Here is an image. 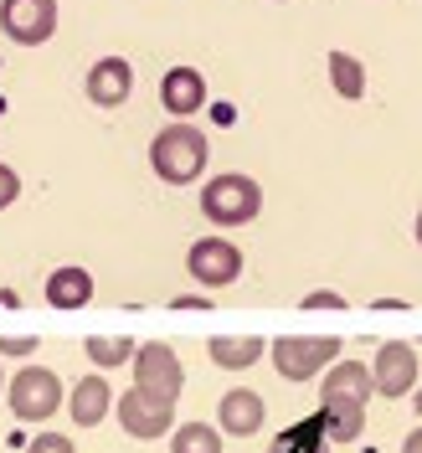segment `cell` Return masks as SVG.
<instances>
[{"label":"cell","mask_w":422,"mask_h":453,"mask_svg":"<svg viewBox=\"0 0 422 453\" xmlns=\"http://www.w3.org/2000/svg\"><path fill=\"white\" fill-rule=\"evenodd\" d=\"M206 160H211V144L201 134L196 124H186V119H175L165 124L155 144H150V170L165 180V186H191L206 175Z\"/></svg>","instance_id":"obj_1"},{"label":"cell","mask_w":422,"mask_h":453,"mask_svg":"<svg viewBox=\"0 0 422 453\" xmlns=\"http://www.w3.org/2000/svg\"><path fill=\"white\" fill-rule=\"evenodd\" d=\"M263 211V186L242 170H222L201 186V217L211 226H242Z\"/></svg>","instance_id":"obj_2"},{"label":"cell","mask_w":422,"mask_h":453,"mask_svg":"<svg viewBox=\"0 0 422 453\" xmlns=\"http://www.w3.org/2000/svg\"><path fill=\"white\" fill-rule=\"evenodd\" d=\"M268 356H273L283 381H310V376H319L325 366L340 361V340L335 335H279L268 345Z\"/></svg>","instance_id":"obj_3"},{"label":"cell","mask_w":422,"mask_h":453,"mask_svg":"<svg viewBox=\"0 0 422 453\" xmlns=\"http://www.w3.org/2000/svg\"><path fill=\"white\" fill-rule=\"evenodd\" d=\"M5 396H11L16 423H47L57 407H62V381H57V371H47V366H21L16 381L5 387Z\"/></svg>","instance_id":"obj_4"},{"label":"cell","mask_w":422,"mask_h":453,"mask_svg":"<svg viewBox=\"0 0 422 453\" xmlns=\"http://www.w3.org/2000/svg\"><path fill=\"white\" fill-rule=\"evenodd\" d=\"M186 273L201 288H232L242 279V248L226 242V237H196L191 253H186Z\"/></svg>","instance_id":"obj_5"},{"label":"cell","mask_w":422,"mask_h":453,"mask_svg":"<svg viewBox=\"0 0 422 453\" xmlns=\"http://www.w3.org/2000/svg\"><path fill=\"white\" fill-rule=\"evenodd\" d=\"M119 423H124V433L129 438H140V443H150V438H165L170 427H175V402L160 392H144V387H134V392L119 396Z\"/></svg>","instance_id":"obj_6"},{"label":"cell","mask_w":422,"mask_h":453,"mask_svg":"<svg viewBox=\"0 0 422 453\" xmlns=\"http://www.w3.org/2000/svg\"><path fill=\"white\" fill-rule=\"evenodd\" d=\"M57 21H62L57 0H0V31H5L11 42H21V47L52 42Z\"/></svg>","instance_id":"obj_7"},{"label":"cell","mask_w":422,"mask_h":453,"mask_svg":"<svg viewBox=\"0 0 422 453\" xmlns=\"http://www.w3.org/2000/svg\"><path fill=\"white\" fill-rule=\"evenodd\" d=\"M129 366H134V387L144 392H160V396H180L186 387V371H180V356L170 350L165 340H150V345H134V356H129Z\"/></svg>","instance_id":"obj_8"},{"label":"cell","mask_w":422,"mask_h":453,"mask_svg":"<svg viewBox=\"0 0 422 453\" xmlns=\"http://www.w3.org/2000/svg\"><path fill=\"white\" fill-rule=\"evenodd\" d=\"M371 387H376V396H387V402L407 396L418 387V350L402 345V340H387L376 350V361H371Z\"/></svg>","instance_id":"obj_9"},{"label":"cell","mask_w":422,"mask_h":453,"mask_svg":"<svg viewBox=\"0 0 422 453\" xmlns=\"http://www.w3.org/2000/svg\"><path fill=\"white\" fill-rule=\"evenodd\" d=\"M83 93H88V104H98V109H119L134 93V67L124 57H98L83 78Z\"/></svg>","instance_id":"obj_10"},{"label":"cell","mask_w":422,"mask_h":453,"mask_svg":"<svg viewBox=\"0 0 422 453\" xmlns=\"http://www.w3.org/2000/svg\"><path fill=\"white\" fill-rule=\"evenodd\" d=\"M263 418H268V402L253 392V387H237L217 402V433L226 438H253L263 433Z\"/></svg>","instance_id":"obj_11"},{"label":"cell","mask_w":422,"mask_h":453,"mask_svg":"<svg viewBox=\"0 0 422 453\" xmlns=\"http://www.w3.org/2000/svg\"><path fill=\"white\" fill-rule=\"evenodd\" d=\"M160 104H165L175 119H191V113L206 109V78H201L196 67H170L165 78H160Z\"/></svg>","instance_id":"obj_12"},{"label":"cell","mask_w":422,"mask_h":453,"mask_svg":"<svg viewBox=\"0 0 422 453\" xmlns=\"http://www.w3.org/2000/svg\"><path fill=\"white\" fill-rule=\"evenodd\" d=\"M42 294H47V304H52V310H62V314L88 310V299H93V273H88V268H78V263H62V268H52V273H47Z\"/></svg>","instance_id":"obj_13"},{"label":"cell","mask_w":422,"mask_h":453,"mask_svg":"<svg viewBox=\"0 0 422 453\" xmlns=\"http://www.w3.org/2000/svg\"><path fill=\"white\" fill-rule=\"evenodd\" d=\"M319 423H325L330 443H356L366 433V407L345 402V396H319Z\"/></svg>","instance_id":"obj_14"},{"label":"cell","mask_w":422,"mask_h":453,"mask_svg":"<svg viewBox=\"0 0 422 453\" xmlns=\"http://www.w3.org/2000/svg\"><path fill=\"white\" fill-rule=\"evenodd\" d=\"M109 407H113V396H109V381H104V376H83V381L67 392V412H73L78 427H98L109 418Z\"/></svg>","instance_id":"obj_15"},{"label":"cell","mask_w":422,"mask_h":453,"mask_svg":"<svg viewBox=\"0 0 422 453\" xmlns=\"http://www.w3.org/2000/svg\"><path fill=\"white\" fill-rule=\"evenodd\" d=\"M319 396H345V402H361V407H366L371 396H376V387H371V366H361V361H335V366H325V387H319Z\"/></svg>","instance_id":"obj_16"},{"label":"cell","mask_w":422,"mask_h":453,"mask_svg":"<svg viewBox=\"0 0 422 453\" xmlns=\"http://www.w3.org/2000/svg\"><path fill=\"white\" fill-rule=\"evenodd\" d=\"M206 350H211V361H217L222 371H248V366L263 361V350H268V345H263L257 335H217Z\"/></svg>","instance_id":"obj_17"},{"label":"cell","mask_w":422,"mask_h":453,"mask_svg":"<svg viewBox=\"0 0 422 453\" xmlns=\"http://www.w3.org/2000/svg\"><path fill=\"white\" fill-rule=\"evenodd\" d=\"M330 83H335V93L345 98V104H361L366 98V62L356 52H330Z\"/></svg>","instance_id":"obj_18"},{"label":"cell","mask_w":422,"mask_h":453,"mask_svg":"<svg viewBox=\"0 0 422 453\" xmlns=\"http://www.w3.org/2000/svg\"><path fill=\"white\" fill-rule=\"evenodd\" d=\"M170 453H222V433L211 423L170 427Z\"/></svg>","instance_id":"obj_19"},{"label":"cell","mask_w":422,"mask_h":453,"mask_svg":"<svg viewBox=\"0 0 422 453\" xmlns=\"http://www.w3.org/2000/svg\"><path fill=\"white\" fill-rule=\"evenodd\" d=\"M83 350H88V361H93V366L113 371V366H129V356H134V340H124V335H113V340L93 335V340H83Z\"/></svg>","instance_id":"obj_20"},{"label":"cell","mask_w":422,"mask_h":453,"mask_svg":"<svg viewBox=\"0 0 422 453\" xmlns=\"http://www.w3.org/2000/svg\"><path fill=\"white\" fill-rule=\"evenodd\" d=\"M27 453H78V443H73L67 433H36L27 443Z\"/></svg>","instance_id":"obj_21"},{"label":"cell","mask_w":422,"mask_h":453,"mask_svg":"<svg viewBox=\"0 0 422 453\" xmlns=\"http://www.w3.org/2000/svg\"><path fill=\"white\" fill-rule=\"evenodd\" d=\"M299 310H325V314H335V310H350L340 294H330V288H314V294H304L299 299Z\"/></svg>","instance_id":"obj_22"},{"label":"cell","mask_w":422,"mask_h":453,"mask_svg":"<svg viewBox=\"0 0 422 453\" xmlns=\"http://www.w3.org/2000/svg\"><path fill=\"white\" fill-rule=\"evenodd\" d=\"M36 350H42V340L36 335H0V356H16V361H27V356H36Z\"/></svg>","instance_id":"obj_23"},{"label":"cell","mask_w":422,"mask_h":453,"mask_svg":"<svg viewBox=\"0 0 422 453\" xmlns=\"http://www.w3.org/2000/svg\"><path fill=\"white\" fill-rule=\"evenodd\" d=\"M16 196H21V175L0 160V211H5V206H16Z\"/></svg>","instance_id":"obj_24"},{"label":"cell","mask_w":422,"mask_h":453,"mask_svg":"<svg viewBox=\"0 0 422 453\" xmlns=\"http://www.w3.org/2000/svg\"><path fill=\"white\" fill-rule=\"evenodd\" d=\"M170 310H191V314H206V310H211V304H206V299H175Z\"/></svg>","instance_id":"obj_25"},{"label":"cell","mask_w":422,"mask_h":453,"mask_svg":"<svg viewBox=\"0 0 422 453\" xmlns=\"http://www.w3.org/2000/svg\"><path fill=\"white\" fill-rule=\"evenodd\" d=\"M0 310H21V294L16 288H0Z\"/></svg>","instance_id":"obj_26"},{"label":"cell","mask_w":422,"mask_h":453,"mask_svg":"<svg viewBox=\"0 0 422 453\" xmlns=\"http://www.w3.org/2000/svg\"><path fill=\"white\" fill-rule=\"evenodd\" d=\"M402 453H422V427H418V433H407V443H402Z\"/></svg>","instance_id":"obj_27"},{"label":"cell","mask_w":422,"mask_h":453,"mask_svg":"<svg viewBox=\"0 0 422 453\" xmlns=\"http://www.w3.org/2000/svg\"><path fill=\"white\" fill-rule=\"evenodd\" d=\"M412 407H418V418H422V387H418V392H412Z\"/></svg>","instance_id":"obj_28"},{"label":"cell","mask_w":422,"mask_h":453,"mask_svg":"<svg viewBox=\"0 0 422 453\" xmlns=\"http://www.w3.org/2000/svg\"><path fill=\"white\" fill-rule=\"evenodd\" d=\"M418 248H422V211H418Z\"/></svg>","instance_id":"obj_29"},{"label":"cell","mask_w":422,"mask_h":453,"mask_svg":"<svg viewBox=\"0 0 422 453\" xmlns=\"http://www.w3.org/2000/svg\"><path fill=\"white\" fill-rule=\"evenodd\" d=\"M0 392H5V376H0Z\"/></svg>","instance_id":"obj_30"}]
</instances>
